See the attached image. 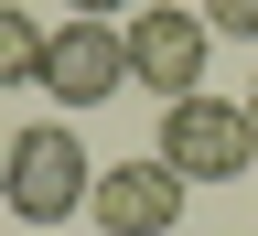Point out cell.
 <instances>
[{"mask_svg":"<svg viewBox=\"0 0 258 236\" xmlns=\"http://www.w3.org/2000/svg\"><path fill=\"white\" fill-rule=\"evenodd\" d=\"M86 140H76V118H32L11 150H0V204H11L22 225H64V215H86Z\"/></svg>","mask_w":258,"mask_h":236,"instance_id":"1","label":"cell"},{"mask_svg":"<svg viewBox=\"0 0 258 236\" xmlns=\"http://www.w3.org/2000/svg\"><path fill=\"white\" fill-rule=\"evenodd\" d=\"M161 161H172L183 183H237L247 161H258V118H247V97H172L161 108V140H151Z\"/></svg>","mask_w":258,"mask_h":236,"instance_id":"2","label":"cell"},{"mask_svg":"<svg viewBox=\"0 0 258 236\" xmlns=\"http://www.w3.org/2000/svg\"><path fill=\"white\" fill-rule=\"evenodd\" d=\"M118 32H129V86H151L161 108L205 86V54H215V22L194 11V0H140V11H129Z\"/></svg>","mask_w":258,"mask_h":236,"instance_id":"3","label":"cell"},{"mask_svg":"<svg viewBox=\"0 0 258 236\" xmlns=\"http://www.w3.org/2000/svg\"><path fill=\"white\" fill-rule=\"evenodd\" d=\"M32 86H43L64 118L108 108V97L129 86V32H118V22H76V11H64V32H43V75H32Z\"/></svg>","mask_w":258,"mask_h":236,"instance_id":"4","label":"cell"},{"mask_svg":"<svg viewBox=\"0 0 258 236\" xmlns=\"http://www.w3.org/2000/svg\"><path fill=\"white\" fill-rule=\"evenodd\" d=\"M183 172H172V161H108V172H97V193H86V225L97 236H172L183 225Z\"/></svg>","mask_w":258,"mask_h":236,"instance_id":"5","label":"cell"},{"mask_svg":"<svg viewBox=\"0 0 258 236\" xmlns=\"http://www.w3.org/2000/svg\"><path fill=\"white\" fill-rule=\"evenodd\" d=\"M32 75H43V22H32L22 0H0V97L32 86Z\"/></svg>","mask_w":258,"mask_h":236,"instance_id":"6","label":"cell"},{"mask_svg":"<svg viewBox=\"0 0 258 236\" xmlns=\"http://www.w3.org/2000/svg\"><path fill=\"white\" fill-rule=\"evenodd\" d=\"M205 22H215V43H226V32L258 43V0H205Z\"/></svg>","mask_w":258,"mask_h":236,"instance_id":"7","label":"cell"},{"mask_svg":"<svg viewBox=\"0 0 258 236\" xmlns=\"http://www.w3.org/2000/svg\"><path fill=\"white\" fill-rule=\"evenodd\" d=\"M64 11H76V22H129L140 0H64Z\"/></svg>","mask_w":258,"mask_h":236,"instance_id":"8","label":"cell"},{"mask_svg":"<svg viewBox=\"0 0 258 236\" xmlns=\"http://www.w3.org/2000/svg\"><path fill=\"white\" fill-rule=\"evenodd\" d=\"M247 118H258V86H247Z\"/></svg>","mask_w":258,"mask_h":236,"instance_id":"9","label":"cell"},{"mask_svg":"<svg viewBox=\"0 0 258 236\" xmlns=\"http://www.w3.org/2000/svg\"><path fill=\"white\" fill-rule=\"evenodd\" d=\"M0 150H11V140H0Z\"/></svg>","mask_w":258,"mask_h":236,"instance_id":"10","label":"cell"}]
</instances>
